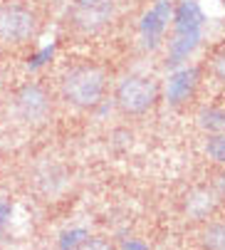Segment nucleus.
<instances>
[{
    "mask_svg": "<svg viewBox=\"0 0 225 250\" xmlns=\"http://www.w3.org/2000/svg\"><path fill=\"white\" fill-rule=\"evenodd\" d=\"M213 206H215V198H213V193L205 191V188L193 191V193L188 196V201H185V208H188V213H191L193 218H205L208 213L213 210Z\"/></svg>",
    "mask_w": 225,
    "mask_h": 250,
    "instance_id": "obj_8",
    "label": "nucleus"
},
{
    "mask_svg": "<svg viewBox=\"0 0 225 250\" xmlns=\"http://www.w3.org/2000/svg\"><path fill=\"white\" fill-rule=\"evenodd\" d=\"M203 243L213 250H225V223H213L203 233Z\"/></svg>",
    "mask_w": 225,
    "mask_h": 250,
    "instance_id": "obj_11",
    "label": "nucleus"
},
{
    "mask_svg": "<svg viewBox=\"0 0 225 250\" xmlns=\"http://www.w3.org/2000/svg\"><path fill=\"white\" fill-rule=\"evenodd\" d=\"M210 69H213V75H215L220 82H225V50H223V52H218V55L213 57Z\"/></svg>",
    "mask_w": 225,
    "mask_h": 250,
    "instance_id": "obj_13",
    "label": "nucleus"
},
{
    "mask_svg": "<svg viewBox=\"0 0 225 250\" xmlns=\"http://www.w3.org/2000/svg\"><path fill=\"white\" fill-rule=\"evenodd\" d=\"M205 151L213 161L218 164H225V134H215L208 139V144H205Z\"/></svg>",
    "mask_w": 225,
    "mask_h": 250,
    "instance_id": "obj_12",
    "label": "nucleus"
},
{
    "mask_svg": "<svg viewBox=\"0 0 225 250\" xmlns=\"http://www.w3.org/2000/svg\"><path fill=\"white\" fill-rule=\"evenodd\" d=\"M171 15V5L168 3H159L151 13L143 18V32L151 38V35H159L164 27H166V20Z\"/></svg>",
    "mask_w": 225,
    "mask_h": 250,
    "instance_id": "obj_9",
    "label": "nucleus"
},
{
    "mask_svg": "<svg viewBox=\"0 0 225 250\" xmlns=\"http://www.w3.org/2000/svg\"><path fill=\"white\" fill-rule=\"evenodd\" d=\"M193 84H196V72H193V69H181V72H176L168 80V99L173 104L183 102L185 97L191 94Z\"/></svg>",
    "mask_w": 225,
    "mask_h": 250,
    "instance_id": "obj_7",
    "label": "nucleus"
},
{
    "mask_svg": "<svg viewBox=\"0 0 225 250\" xmlns=\"http://www.w3.org/2000/svg\"><path fill=\"white\" fill-rule=\"evenodd\" d=\"M13 109H15V117L22 124L40 126L52 114V102H50V94L45 92V87H40V84H22L13 94Z\"/></svg>",
    "mask_w": 225,
    "mask_h": 250,
    "instance_id": "obj_4",
    "label": "nucleus"
},
{
    "mask_svg": "<svg viewBox=\"0 0 225 250\" xmlns=\"http://www.w3.org/2000/svg\"><path fill=\"white\" fill-rule=\"evenodd\" d=\"M114 97H117V104L124 114H143L156 104L159 87L151 77L134 75V77H126L119 82Z\"/></svg>",
    "mask_w": 225,
    "mask_h": 250,
    "instance_id": "obj_3",
    "label": "nucleus"
},
{
    "mask_svg": "<svg viewBox=\"0 0 225 250\" xmlns=\"http://www.w3.org/2000/svg\"><path fill=\"white\" fill-rule=\"evenodd\" d=\"M37 30H40V20L30 8L0 5V42L3 45H25L37 35Z\"/></svg>",
    "mask_w": 225,
    "mask_h": 250,
    "instance_id": "obj_2",
    "label": "nucleus"
},
{
    "mask_svg": "<svg viewBox=\"0 0 225 250\" xmlns=\"http://www.w3.org/2000/svg\"><path fill=\"white\" fill-rule=\"evenodd\" d=\"M198 25H201V15H198V10H196V5L193 3H183L181 8H178V35H176V40H173V62H178L181 57H185L191 50H193V45H196V40H198Z\"/></svg>",
    "mask_w": 225,
    "mask_h": 250,
    "instance_id": "obj_5",
    "label": "nucleus"
},
{
    "mask_svg": "<svg viewBox=\"0 0 225 250\" xmlns=\"http://www.w3.org/2000/svg\"><path fill=\"white\" fill-rule=\"evenodd\" d=\"M111 13V0H77L72 8V22L84 32H94L109 22Z\"/></svg>",
    "mask_w": 225,
    "mask_h": 250,
    "instance_id": "obj_6",
    "label": "nucleus"
},
{
    "mask_svg": "<svg viewBox=\"0 0 225 250\" xmlns=\"http://www.w3.org/2000/svg\"><path fill=\"white\" fill-rule=\"evenodd\" d=\"M104 89H106L104 69L92 67V64L72 67L62 77V97L72 106H77V109H92V106H97L104 97Z\"/></svg>",
    "mask_w": 225,
    "mask_h": 250,
    "instance_id": "obj_1",
    "label": "nucleus"
},
{
    "mask_svg": "<svg viewBox=\"0 0 225 250\" xmlns=\"http://www.w3.org/2000/svg\"><path fill=\"white\" fill-rule=\"evenodd\" d=\"M201 126L213 131V134H225V112L223 109H203Z\"/></svg>",
    "mask_w": 225,
    "mask_h": 250,
    "instance_id": "obj_10",
    "label": "nucleus"
}]
</instances>
